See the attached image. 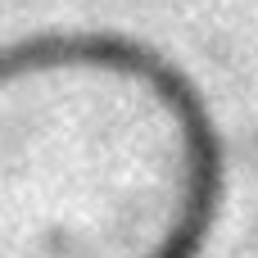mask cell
Masks as SVG:
<instances>
[{"mask_svg":"<svg viewBox=\"0 0 258 258\" xmlns=\"http://www.w3.org/2000/svg\"><path fill=\"white\" fill-rule=\"evenodd\" d=\"M54 68H104V73L141 77L168 113L200 100L195 77H186L177 63H168L154 45L118 36V32H41V36L0 45V82L54 73Z\"/></svg>","mask_w":258,"mask_h":258,"instance_id":"6da1fadb","label":"cell"}]
</instances>
